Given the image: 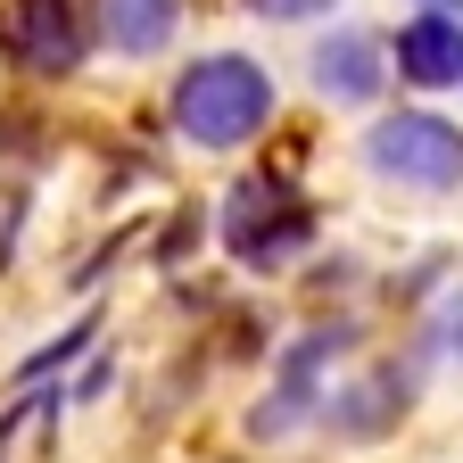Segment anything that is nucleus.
<instances>
[{
  "instance_id": "4",
  "label": "nucleus",
  "mask_w": 463,
  "mask_h": 463,
  "mask_svg": "<svg viewBox=\"0 0 463 463\" xmlns=\"http://www.w3.org/2000/svg\"><path fill=\"white\" fill-rule=\"evenodd\" d=\"M99 42L91 0H0V50L25 75H75Z\"/></svg>"
},
{
  "instance_id": "2",
  "label": "nucleus",
  "mask_w": 463,
  "mask_h": 463,
  "mask_svg": "<svg viewBox=\"0 0 463 463\" xmlns=\"http://www.w3.org/2000/svg\"><path fill=\"white\" fill-rule=\"evenodd\" d=\"M364 165L397 191H455L463 183V133L447 116H422V108H397L364 133Z\"/></svg>"
},
{
  "instance_id": "5",
  "label": "nucleus",
  "mask_w": 463,
  "mask_h": 463,
  "mask_svg": "<svg viewBox=\"0 0 463 463\" xmlns=\"http://www.w3.org/2000/svg\"><path fill=\"white\" fill-rule=\"evenodd\" d=\"M315 91L339 99V108H373L381 99V42L356 33V25H339L315 42Z\"/></svg>"
},
{
  "instance_id": "11",
  "label": "nucleus",
  "mask_w": 463,
  "mask_h": 463,
  "mask_svg": "<svg viewBox=\"0 0 463 463\" xmlns=\"http://www.w3.org/2000/svg\"><path fill=\"white\" fill-rule=\"evenodd\" d=\"M430 9H447V17H463V0H430Z\"/></svg>"
},
{
  "instance_id": "9",
  "label": "nucleus",
  "mask_w": 463,
  "mask_h": 463,
  "mask_svg": "<svg viewBox=\"0 0 463 463\" xmlns=\"http://www.w3.org/2000/svg\"><path fill=\"white\" fill-rule=\"evenodd\" d=\"M257 9H265V17H289V25H298V17H323L331 0H257Z\"/></svg>"
},
{
  "instance_id": "7",
  "label": "nucleus",
  "mask_w": 463,
  "mask_h": 463,
  "mask_svg": "<svg viewBox=\"0 0 463 463\" xmlns=\"http://www.w3.org/2000/svg\"><path fill=\"white\" fill-rule=\"evenodd\" d=\"M339 356V339L331 331H315V339H298L289 347V364H281V389L257 405V439H281V430H298L307 414H315V373Z\"/></svg>"
},
{
  "instance_id": "3",
  "label": "nucleus",
  "mask_w": 463,
  "mask_h": 463,
  "mask_svg": "<svg viewBox=\"0 0 463 463\" xmlns=\"http://www.w3.org/2000/svg\"><path fill=\"white\" fill-rule=\"evenodd\" d=\"M315 241V207L281 183V174H249L241 191L223 199V249L241 265H289Z\"/></svg>"
},
{
  "instance_id": "6",
  "label": "nucleus",
  "mask_w": 463,
  "mask_h": 463,
  "mask_svg": "<svg viewBox=\"0 0 463 463\" xmlns=\"http://www.w3.org/2000/svg\"><path fill=\"white\" fill-rule=\"evenodd\" d=\"M397 75L422 83V91L463 83V17L430 9V17H414V25H397Z\"/></svg>"
},
{
  "instance_id": "8",
  "label": "nucleus",
  "mask_w": 463,
  "mask_h": 463,
  "mask_svg": "<svg viewBox=\"0 0 463 463\" xmlns=\"http://www.w3.org/2000/svg\"><path fill=\"white\" fill-rule=\"evenodd\" d=\"M183 25V0H99V33L125 58H157Z\"/></svg>"
},
{
  "instance_id": "10",
  "label": "nucleus",
  "mask_w": 463,
  "mask_h": 463,
  "mask_svg": "<svg viewBox=\"0 0 463 463\" xmlns=\"http://www.w3.org/2000/svg\"><path fill=\"white\" fill-rule=\"evenodd\" d=\"M447 339H455V356H463V298L447 307Z\"/></svg>"
},
{
  "instance_id": "1",
  "label": "nucleus",
  "mask_w": 463,
  "mask_h": 463,
  "mask_svg": "<svg viewBox=\"0 0 463 463\" xmlns=\"http://www.w3.org/2000/svg\"><path fill=\"white\" fill-rule=\"evenodd\" d=\"M273 125V75L241 50H215L174 83V133L191 149H241Z\"/></svg>"
}]
</instances>
